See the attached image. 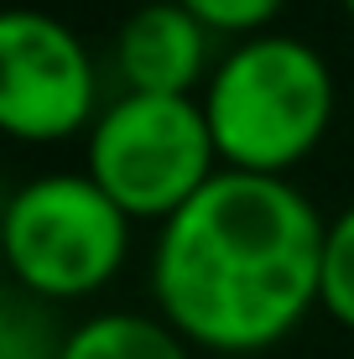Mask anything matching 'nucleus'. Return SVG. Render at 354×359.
Segmentation results:
<instances>
[{"mask_svg": "<svg viewBox=\"0 0 354 359\" xmlns=\"http://www.w3.org/2000/svg\"><path fill=\"white\" fill-rule=\"evenodd\" d=\"M130 214L89 172H42L6 198V261L36 302H73L115 281Z\"/></svg>", "mask_w": 354, "mask_h": 359, "instance_id": "obj_3", "label": "nucleus"}, {"mask_svg": "<svg viewBox=\"0 0 354 359\" xmlns=\"http://www.w3.org/2000/svg\"><path fill=\"white\" fill-rule=\"evenodd\" d=\"M318 302L334 313V323L354 328V203L328 224L323 234V281Z\"/></svg>", "mask_w": 354, "mask_h": 359, "instance_id": "obj_8", "label": "nucleus"}, {"mask_svg": "<svg viewBox=\"0 0 354 359\" xmlns=\"http://www.w3.org/2000/svg\"><path fill=\"white\" fill-rule=\"evenodd\" d=\"M182 11H188L198 27L209 32H224V36H261L266 27H271L276 16H282L287 0H177Z\"/></svg>", "mask_w": 354, "mask_h": 359, "instance_id": "obj_9", "label": "nucleus"}, {"mask_svg": "<svg viewBox=\"0 0 354 359\" xmlns=\"http://www.w3.org/2000/svg\"><path fill=\"white\" fill-rule=\"evenodd\" d=\"M57 359H188V344L167 318L94 313L63 339Z\"/></svg>", "mask_w": 354, "mask_h": 359, "instance_id": "obj_7", "label": "nucleus"}, {"mask_svg": "<svg viewBox=\"0 0 354 359\" xmlns=\"http://www.w3.org/2000/svg\"><path fill=\"white\" fill-rule=\"evenodd\" d=\"M203 115L224 167L282 177L328 135L334 68L302 36L261 32L214 63Z\"/></svg>", "mask_w": 354, "mask_h": 359, "instance_id": "obj_2", "label": "nucleus"}, {"mask_svg": "<svg viewBox=\"0 0 354 359\" xmlns=\"http://www.w3.org/2000/svg\"><path fill=\"white\" fill-rule=\"evenodd\" d=\"M344 11H349V21H354V0H344Z\"/></svg>", "mask_w": 354, "mask_h": 359, "instance_id": "obj_10", "label": "nucleus"}, {"mask_svg": "<svg viewBox=\"0 0 354 359\" xmlns=\"http://www.w3.org/2000/svg\"><path fill=\"white\" fill-rule=\"evenodd\" d=\"M209 27L188 16L177 0H146L130 11L115 42L125 94H193L209 68Z\"/></svg>", "mask_w": 354, "mask_h": 359, "instance_id": "obj_6", "label": "nucleus"}, {"mask_svg": "<svg viewBox=\"0 0 354 359\" xmlns=\"http://www.w3.org/2000/svg\"><path fill=\"white\" fill-rule=\"evenodd\" d=\"M100 120V73L68 21L47 11L0 16V126L21 141H68Z\"/></svg>", "mask_w": 354, "mask_h": 359, "instance_id": "obj_5", "label": "nucleus"}, {"mask_svg": "<svg viewBox=\"0 0 354 359\" xmlns=\"http://www.w3.org/2000/svg\"><path fill=\"white\" fill-rule=\"evenodd\" d=\"M89 177L130 219H172L214 177L219 146L193 94H120L89 126Z\"/></svg>", "mask_w": 354, "mask_h": 359, "instance_id": "obj_4", "label": "nucleus"}, {"mask_svg": "<svg viewBox=\"0 0 354 359\" xmlns=\"http://www.w3.org/2000/svg\"><path fill=\"white\" fill-rule=\"evenodd\" d=\"M323 234V214L287 177L219 167L156 234L151 297L188 344L271 349L318 302Z\"/></svg>", "mask_w": 354, "mask_h": 359, "instance_id": "obj_1", "label": "nucleus"}]
</instances>
